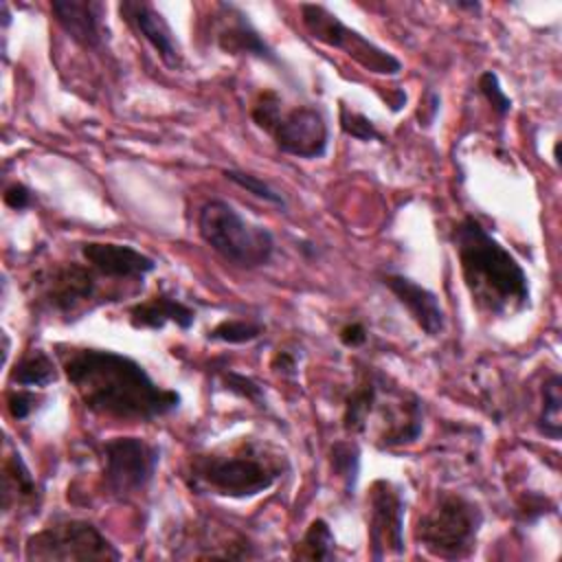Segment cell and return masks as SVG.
Instances as JSON below:
<instances>
[{"label": "cell", "instance_id": "6da1fadb", "mask_svg": "<svg viewBox=\"0 0 562 562\" xmlns=\"http://www.w3.org/2000/svg\"><path fill=\"white\" fill-rule=\"evenodd\" d=\"M59 362L83 406L119 422H151L180 408V393L154 382L134 358L99 347H61Z\"/></svg>", "mask_w": 562, "mask_h": 562}, {"label": "cell", "instance_id": "7a4b0ae2", "mask_svg": "<svg viewBox=\"0 0 562 562\" xmlns=\"http://www.w3.org/2000/svg\"><path fill=\"white\" fill-rule=\"evenodd\" d=\"M459 270L472 305L496 318L520 314L529 307V279L518 259L472 215L452 231Z\"/></svg>", "mask_w": 562, "mask_h": 562}, {"label": "cell", "instance_id": "3957f363", "mask_svg": "<svg viewBox=\"0 0 562 562\" xmlns=\"http://www.w3.org/2000/svg\"><path fill=\"white\" fill-rule=\"evenodd\" d=\"M288 470V459L259 439H239L189 459L187 483L195 492L252 498L270 490Z\"/></svg>", "mask_w": 562, "mask_h": 562}, {"label": "cell", "instance_id": "277c9868", "mask_svg": "<svg viewBox=\"0 0 562 562\" xmlns=\"http://www.w3.org/2000/svg\"><path fill=\"white\" fill-rule=\"evenodd\" d=\"M373 417L378 419L373 422V441L378 448L408 446L424 428L419 397L397 384H391L384 373L369 367L358 371L356 384L345 400L342 426L347 432L364 435Z\"/></svg>", "mask_w": 562, "mask_h": 562}, {"label": "cell", "instance_id": "5b68a950", "mask_svg": "<svg viewBox=\"0 0 562 562\" xmlns=\"http://www.w3.org/2000/svg\"><path fill=\"white\" fill-rule=\"evenodd\" d=\"M198 233L213 252L241 270L261 268L270 263L274 255L272 233L266 226L246 220L224 200H206L200 206Z\"/></svg>", "mask_w": 562, "mask_h": 562}, {"label": "cell", "instance_id": "8992f818", "mask_svg": "<svg viewBox=\"0 0 562 562\" xmlns=\"http://www.w3.org/2000/svg\"><path fill=\"white\" fill-rule=\"evenodd\" d=\"M250 116L259 130L272 136L277 149L288 156L314 160L327 154V121L314 105L283 108L279 92L263 90L255 97Z\"/></svg>", "mask_w": 562, "mask_h": 562}, {"label": "cell", "instance_id": "52a82bcc", "mask_svg": "<svg viewBox=\"0 0 562 562\" xmlns=\"http://www.w3.org/2000/svg\"><path fill=\"white\" fill-rule=\"evenodd\" d=\"M481 525L483 512L474 501L457 492H439L417 518L415 540L435 558L463 560L476 549Z\"/></svg>", "mask_w": 562, "mask_h": 562}, {"label": "cell", "instance_id": "ba28073f", "mask_svg": "<svg viewBox=\"0 0 562 562\" xmlns=\"http://www.w3.org/2000/svg\"><path fill=\"white\" fill-rule=\"evenodd\" d=\"M29 562L50 560H121V551L88 520L59 518L31 533L24 544Z\"/></svg>", "mask_w": 562, "mask_h": 562}, {"label": "cell", "instance_id": "9c48e42d", "mask_svg": "<svg viewBox=\"0 0 562 562\" xmlns=\"http://www.w3.org/2000/svg\"><path fill=\"white\" fill-rule=\"evenodd\" d=\"M301 24L307 31V35L329 48L342 50L347 57H351L358 66H362L367 72L373 75H400L402 61L358 33L356 29L347 26L336 13H331L323 4H301Z\"/></svg>", "mask_w": 562, "mask_h": 562}, {"label": "cell", "instance_id": "30bf717a", "mask_svg": "<svg viewBox=\"0 0 562 562\" xmlns=\"http://www.w3.org/2000/svg\"><path fill=\"white\" fill-rule=\"evenodd\" d=\"M99 277L88 263H53L33 277L35 303L48 314L77 316L99 303Z\"/></svg>", "mask_w": 562, "mask_h": 562}, {"label": "cell", "instance_id": "8fae6325", "mask_svg": "<svg viewBox=\"0 0 562 562\" xmlns=\"http://www.w3.org/2000/svg\"><path fill=\"white\" fill-rule=\"evenodd\" d=\"M160 448L140 437H112L103 443V481L112 496L140 492L156 474Z\"/></svg>", "mask_w": 562, "mask_h": 562}, {"label": "cell", "instance_id": "7c38bea8", "mask_svg": "<svg viewBox=\"0 0 562 562\" xmlns=\"http://www.w3.org/2000/svg\"><path fill=\"white\" fill-rule=\"evenodd\" d=\"M369 520V558L384 560L386 555H402L404 544V496L402 490L386 479H375L367 496Z\"/></svg>", "mask_w": 562, "mask_h": 562}, {"label": "cell", "instance_id": "4fadbf2b", "mask_svg": "<svg viewBox=\"0 0 562 562\" xmlns=\"http://www.w3.org/2000/svg\"><path fill=\"white\" fill-rule=\"evenodd\" d=\"M217 15L213 20V42L226 55H246L266 64L281 66L274 48L263 40V35L250 24L248 15L233 4H217Z\"/></svg>", "mask_w": 562, "mask_h": 562}, {"label": "cell", "instance_id": "5bb4252c", "mask_svg": "<svg viewBox=\"0 0 562 562\" xmlns=\"http://www.w3.org/2000/svg\"><path fill=\"white\" fill-rule=\"evenodd\" d=\"M119 13L127 22V26L154 48V53L160 57V61L167 68L178 70L184 64L182 48L173 35L169 22L151 2L123 0V2H119Z\"/></svg>", "mask_w": 562, "mask_h": 562}, {"label": "cell", "instance_id": "9a60e30c", "mask_svg": "<svg viewBox=\"0 0 562 562\" xmlns=\"http://www.w3.org/2000/svg\"><path fill=\"white\" fill-rule=\"evenodd\" d=\"M83 261L94 268L103 279L143 281L156 270V261L127 244L114 241H86L79 246Z\"/></svg>", "mask_w": 562, "mask_h": 562}, {"label": "cell", "instance_id": "2e32d148", "mask_svg": "<svg viewBox=\"0 0 562 562\" xmlns=\"http://www.w3.org/2000/svg\"><path fill=\"white\" fill-rule=\"evenodd\" d=\"M382 283L389 288V292L397 299V303L408 312V316L415 321V325L430 338L439 336L446 327V314L437 299V294L422 283L413 281L406 274L389 272L382 277Z\"/></svg>", "mask_w": 562, "mask_h": 562}, {"label": "cell", "instance_id": "e0dca14e", "mask_svg": "<svg viewBox=\"0 0 562 562\" xmlns=\"http://www.w3.org/2000/svg\"><path fill=\"white\" fill-rule=\"evenodd\" d=\"M50 13L61 31L83 48H99L105 40V4L97 0H53Z\"/></svg>", "mask_w": 562, "mask_h": 562}, {"label": "cell", "instance_id": "ac0fdd59", "mask_svg": "<svg viewBox=\"0 0 562 562\" xmlns=\"http://www.w3.org/2000/svg\"><path fill=\"white\" fill-rule=\"evenodd\" d=\"M167 323L187 331L195 323V310L169 294H156L130 310V325L134 329H162Z\"/></svg>", "mask_w": 562, "mask_h": 562}, {"label": "cell", "instance_id": "d6986e66", "mask_svg": "<svg viewBox=\"0 0 562 562\" xmlns=\"http://www.w3.org/2000/svg\"><path fill=\"white\" fill-rule=\"evenodd\" d=\"M40 503V487L35 476L31 474L26 461L15 450L4 457L2 465V509L20 512V509H33Z\"/></svg>", "mask_w": 562, "mask_h": 562}, {"label": "cell", "instance_id": "ffe728a7", "mask_svg": "<svg viewBox=\"0 0 562 562\" xmlns=\"http://www.w3.org/2000/svg\"><path fill=\"white\" fill-rule=\"evenodd\" d=\"M55 380H57V367L44 349L24 351L9 373V382L18 386L44 389Z\"/></svg>", "mask_w": 562, "mask_h": 562}, {"label": "cell", "instance_id": "44dd1931", "mask_svg": "<svg viewBox=\"0 0 562 562\" xmlns=\"http://www.w3.org/2000/svg\"><path fill=\"white\" fill-rule=\"evenodd\" d=\"M562 378L560 373H551L542 384V404L540 415L536 419L538 432L551 441H558L562 435Z\"/></svg>", "mask_w": 562, "mask_h": 562}, {"label": "cell", "instance_id": "7402d4cb", "mask_svg": "<svg viewBox=\"0 0 562 562\" xmlns=\"http://www.w3.org/2000/svg\"><path fill=\"white\" fill-rule=\"evenodd\" d=\"M336 538L323 518H314L292 551V560H334Z\"/></svg>", "mask_w": 562, "mask_h": 562}, {"label": "cell", "instance_id": "603a6c76", "mask_svg": "<svg viewBox=\"0 0 562 562\" xmlns=\"http://www.w3.org/2000/svg\"><path fill=\"white\" fill-rule=\"evenodd\" d=\"M331 472L342 481L345 492L353 494L360 476V448L356 441H336L329 448Z\"/></svg>", "mask_w": 562, "mask_h": 562}, {"label": "cell", "instance_id": "cb8c5ba5", "mask_svg": "<svg viewBox=\"0 0 562 562\" xmlns=\"http://www.w3.org/2000/svg\"><path fill=\"white\" fill-rule=\"evenodd\" d=\"M263 334V325L261 323H252V321H239V318H226L222 323H217L206 338L215 340V342H228V345H244L250 342L255 338H259Z\"/></svg>", "mask_w": 562, "mask_h": 562}, {"label": "cell", "instance_id": "d4e9b609", "mask_svg": "<svg viewBox=\"0 0 562 562\" xmlns=\"http://www.w3.org/2000/svg\"><path fill=\"white\" fill-rule=\"evenodd\" d=\"M338 125H340L342 134H347L356 140H362V143L380 140V143H384V136L380 134L375 123L369 116H364L362 112L351 110L345 101H340V105H338Z\"/></svg>", "mask_w": 562, "mask_h": 562}, {"label": "cell", "instance_id": "484cf974", "mask_svg": "<svg viewBox=\"0 0 562 562\" xmlns=\"http://www.w3.org/2000/svg\"><path fill=\"white\" fill-rule=\"evenodd\" d=\"M224 176H226L233 184H237V187H241L244 191L252 193L255 198H259V200H263V202H270V204H274V206H285L283 195H281L279 191H274L268 182H263L261 178H257V176H252V173H246V171H239V169H224Z\"/></svg>", "mask_w": 562, "mask_h": 562}, {"label": "cell", "instance_id": "4316f807", "mask_svg": "<svg viewBox=\"0 0 562 562\" xmlns=\"http://www.w3.org/2000/svg\"><path fill=\"white\" fill-rule=\"evenodd\" d=\"M479 92L485 97V101L490 103V108H492L498 116L509 114V110H512V99H509L507 92L503 90V86H501L496 72L485 70V72L479 77Z\"/></svg>", "mask_w": 562, "mask_h": 562}, {"label": "cell", "instance_id": "83f0119b", "mask_svg": "<svg viewBox=\"0 0 562 562\" xmlns=\"http://www.w3.org/2000/svg\"><path fill=\"white\" fill-rule=\"evenodd\" d=\"M222 382H224L226 391H231V393H235V395H239V397H246L248 402H252V404H257V406L266 404L263 391H261V386H259L252 378L241 375V373H235V371H228V373L222 375Z\"/></svg>", "mask_w": 562, "mask_h": 562}, {"label": "cell", "instance_id": "f1b7e54d", "mask_svg": "<svg viewBox=\"0 0 562 562\" xmlns=\"http://www.w3.org/2000/svg\"><path fill=\"white\" fill-rule=\"evenodd\" d=\"M40 397L33 391H11L7 395V411L13 419L22 422L26 417H31V413L37 408Z\"/></svg>", "mask_w": 562, "mask_h": 562}, {"label": "cell", "instance_id": "f546056e", "mask_svg": "<svg viewBox=\"0 0 562 562\" xmlns=\"http://www.w3.org/2000/svg\"><path fill=\"white\" fill-rule=\"evenodd\" d=\"M2 198H4V204H7L9 209H13V211H24L26 206H31V200H33L29 187H24L22 182L9 184V187L4 189V195H2Z\"/></svg>", "mask_w": 562, "mask_h": 562}, {"label": "cell", "instance_id": "4dcf8cb0", "mask_svg": "<svg viewBox=\"0 0 562 562\" xmlns=\"http://www.w3.org/2000/svg\"><path fill=\"white\" fill-rule=\"evenodd\" d=\"M437 112H439V94L435 90H426L424 97L419 99V110H417L419 125L430 127L435 116H437Z\"/></svg>", "mask_w": 562, "mask_h": 562}, {"label": "cell", "instance_id": "1f68e13d", "mask_svg": "<svg viewBox=\"0 0 562 562\" xmlns=\"http://www.w3.org/2000/svg\"><path fill=\"white\" fill-rule=\"evenodd\" d=\"M338 338L345 347L353 349V347H360V345L367 342V329H364L362 323H347V325L340 327Z\"/></svg>", "mask_w": 562, "mask_h": 562}, {"label": "cell", "instance_id": "d6a6232c", "mask_svg": "<svg viewBox=\"0 0 562 562\" xmlns=\"http://www.w3.org/2000/svg\"><path fill=\"white\" fill-rule=\"evenodd\" d=\"M270 364L283 378H294L296 375V358L290 351H277Z\"/></svg>", "mask_w": 562, "mask_h": 562}, {"label": "cell", "instance_id": "836d02e7", "mask_svg": "<svg viewBox=\"0 0 562 562\" xmlns=\"http://www.w3.org/2000/svg\"><path fill=\"white\" fill-rule=\"evenodd\" d=\"M454 7H457V9H470V11H479V9H481L479 2H457Z\"/></svg>", "mask_w": 562, "mask_h": 562}]
</instances>
